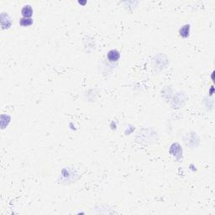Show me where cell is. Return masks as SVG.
Returning a JSON list of instances; mask_svg holds the SVG:
<instances>
[{
  "label": "cell",
  "instance_id": "obj_1",
  "mask_svg": "<svg viewBox=\"0 0 215 215\" xmlns=\"http://www.w3.org/2000/svg\"><path fill=\"white\" fill-rule=\"evenodd\" d=\"M21 14L24 16V18H30L33 14V9L32 7L30 5H25L24 6V8L21 10Z\"/></svg>",
  "mask_w": 215,
  "mask_h": 215
},
{
  "label": "cell",
  "instance_id": "obj_2",
  "mask_svg": "<svg viewBox=\"0 0 215 215\" xmlns=\"http://www.w3.org/2000/svg\"><path fill=\"white\" fill-rule=\"evenodd\" d=\"M119 56H120L119 52L116 50H110V51L108 53V58H109V60L111 61H117L119 59Z\"/></svg>",
  "mask_w": 215,
  "mask_h": 215
},
{
  "label": "cell",
  "instance_id": "obj_3",
  "mask_svg": "<svg viewBox=\"0 0 215 215\" xmlns=\"http://www.w3.org/2000/svg\"><path fill=\"white\" fill-rule=\"evenodd\" d=\"M189 33H190V25H188V24L184 25L180 29V35H182V37H184V38L188 37V35H189Z\"/></svg>",
  "mask_w": 215,
  "mask_h": 215
},
{
  "label": "cell",
  "instance_id": "obj_4",
  "mask_svg": "<svg viewBox=\"0 0 215 215\" xmlns=\"http://www.w3.org/2000/svg\"><path fill=\"white\" fill-rule=\"evenodd\" d=\"M33 24V20L30 18H23L19 21V24L23 26H29Z\"/></svg>",
  "mask_w": 215,
  "mask_h": 215
}]
</instances>
